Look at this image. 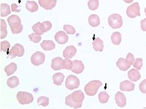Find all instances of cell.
I'll use <instances>...</instances> for the list:
<instances>
[{"mask_svg":"<svg viewBox=\"0 0 146 109\" xmlns=\"http://www.w3.org/2000/svg\"><path fill=\"white\" fill-rule=\"evenodd\" d=\"M7 22L13 34H18L22 31L23 27L21 24V18L18 15H11L7 18Z\"/></svg>","mask_w":146,"mask_h":109,"instance_id":"cell-1","label":"cell"},{"mask_svg":"<svg viewBox=\"0 0 146 109\" xmlns=\"http://www.w3.org/2000/svg\"><path fill=\"white\" fill-rule=\"evenodd\" d=\"M103 83L100 80H92L87 83L84 87V91L87 95L94 96L98 92Z\"/></svg>","mask_w":146,"mask_h":109,"instance_id":"cell-2","label":"cell"},{"mask_svg":"<svg viewBox=\"0 0 146 109\" xmlns=\"http://www.w3.org/2000/svg\"><path fill=\"white\" fill-rule=\"evenodd\" d=\"M108 24L113 29L122 27L123 26V19L121 15L118 14H113L108 17Z\"/></svg>","mask_w":146,"mask_h":109,"instance_id":"cell-3","label":"cell"},{"mask_svg":"<svg viewBox=\"0 0 146 109\" xmlns=\"http://www.w3.org/2000/svg\"><path fill=\"white\" fill-rule=\"evenodd\" d=\"M18 102L21 105H28L34 101L33 95L26 92H19L17 94Z\"/></svg>","mask_w":146,"mask_h":109,"instance_id":"cell-4","label":"cell"},{"mask_svg":"<svg viewBox=\"0 0 146 109\" xmlns=\"http://www.w3.org/2000/svg\"><path fill=\"white\" fill-rule=\"evenodd\" d=\"M25 54V49L23 46L20 44H15L9 52L7 53L8 55L7 58H14L15 57H21Z\"/></svg>","mask_w":146,"mask_h":109,"instance_id":"cell-5","label":"cell"},{"mask_svg":"<svg viewBox=\"0 0 146 109\" xmlns=\"http://www.w3.org/2000/svg\"><path fill=\"white\" fill-rule=\"evenodd\" d=\"M80 85V81L78 77L73 75L68 76L65 81V87L69 90L72 91L78 88Z\"/></svg>","mask_w":146,"mask_h":109,"instance_id":"cell-6","label":"cell"},{"mask_svg":"<svg viewBox=\"0 0 146 109\" xmlns=\"http://www.w3.org/2000/svg\"><path fill=\"white\" fill-rule=\"evenodd\" d=\"M126 14L130 18H135L137 16H141L139 3L135 2L129 6L126 10Z\"/></svg>","mask_w":146,"mask_h":109,"instance_id":"cell-7","label":"cell"},{"mask_svg":"<svg viewBox=\"0 0 146 109\" xmlns=\"http://www.w3.org/2000/svg\"><path fill=\"white\" fill-rule=\"evenodd\" d=\"M45 58V56L43 53L41 52H36L31 56V61L34 65L38 66L44 63Z\"/></svg>","mask_w":146,"mask_h":109,"instance_id":"cell-8","label":"cell"},{"mask_svg":"<svg viewBox=\"0 0 146 109\" xmlns=\"http://www.w3.org/2000/svg\"><path fill=\"white\" fill-rule=\"evenodd\" d=\"M57 0H38V4L45 10H52L56 5Z\"/></svg>","mask_w":146,"mask_h":109,"instance_id":"cell-9","label":"cell"},{"mask_svg":"<svg viewBox=\"0 0 146 109\" xmlns=\"http://www.w3.org/2000/svg\"><path fill=\"white\" fill-rule=\"evenodd\" d=\"M54 39L58 44L64 45L68 42L69 40V36L65 33V32L61 31L56 34Z\"/></svg>","mask_w":146,"mask_h":109,"instance_id":"cell-10","label":"cell"},{"mask_svg":"<svg viewBox=\"0 0 146 109\" xmlns=\"http://www.w3.org/2000/svg\"><path fill=\"white\" fill-rule=\"evenodd\" d=\"M116 66L119 68L120 70L126 71L130 68L131 65L126 59L120 58L116 62Z\"/></svg>","mask_w":146,"mask_h":109,"instance_id":"cell-11","label":"cell"},{"mask_svg":"<svg viewBox=\"0 0 146 109\" xmlns=\"http://www.w3.org/2000/svg\"><path fill=\"white\" fill-rule=\"evenodd\" d=\"M119 88L122 91L131 92L134 90L135 84L130 81L125 80L120 83Z\"/></svg>","mask_w":146,"mask_h":109,"instance_id":"cell-12","label":"cell"},{"mask_svg":"<svg viewBox=\"0 0 146 109\" xmlns=\"http://www.w3.org/2000/svg\"><path fill=\"white\" fill-rule=\"evenodd\" d=\"M115 101L117 106L120 108H123L126 105V97L122 92H117L115 95Z\"/></svg>","mask_w":146,"mask_h":109,"instance_id":"cell-13","label":"cell"},{"mask_svg":"<svg viewBox=\"0 0 146 109\" xmlns=\"http://www.w3.org/2000/svg\"><path fill=\"white\" fill-rule=\"evenodd\" d=\"M64 60L61 57H56L52 60L51 67L54 70H60L63 69Z\"/></svg>","mask_w":146,"mask_h":109,"instance_id":"cell-14","label":"cell"},{"mask_svg":"<svg viewBox=\"0 0 146 109\" xmlns=\"http://www.w3.org/2000/svg\"><path fill=\"white\" fill-rule=\"evenodd\" d=\"M77 52L76 48L73 46L70 45L66 47L63 52V56L65 58H72L76 54Z\"/></svg>","mask_w":146,"mask_h":109,"instance_id":"cell-15","label":"cell"},{"mask_svg":"<svg viewBox=\"0 0 146 109\" xmlns=\"http://www.w3.org/2000/svg\"><path fill=\"white\" fill-rule=\"evenodd\" d=\"M84 66L81 61L75 60L73 61V67L71 70L72 71L76 74H80L83 71Z\"/></svg>","mask_w":146,"mask_h":109,"instance_id":"cell-16","label":"cell"},{"mask_svg":"<svg viewBox=\"0 0 146 109\" xmlns=\"http://www.w3.org/2000/svg\"><path fill=\"white\" fill-rule=\"evenodd\" d=\"M65 104L74 109L80 108L82 106V102H76L73 100L72 94L68 95L65 98Z\"/></svg>","mask_w":146,"mask_h":109,"instance_id":"cell-17","label":"cell"},{"mask_svg":"<svg viewBox=\"0 0 146 109\" xmlns=\"http://www.w3.org/2000/svg\"><path fill=\"white\" fill-rule=\"evenodd\" d=\"M41 47L45 51H50L56 48V45L52 40H44L41 44Z\"/></svg>","mask_w":146,"mask_h":109,"instance_id":"cell-18","label":"cell"},{"mask_svg":"<svg viewBox=\"0 0 146 109\" xmlns=\"http://www.w3.org/2000/svg\"><path fill=\"white\" fill-rule=\"evenodd\" d=\"M127 75H128V77L132 81H137L141 77V73L138 71V70L136 69H133L130 70L128 72Z\"/></svg>","mask_w":146,"mask_h":109,"instance_id":"cell-19","label":"cell"},{"mask_svg":"<svg viewBox=\"0 0 146 109\" xmlns=\"http://www.w3.org/2000/svg\"><path fill=\"white\" fill-rule=\"evenodd\" d=\"M89 24L92 27H96L100 24V18L96 14H91L88 18Z\"/></svg>","mask_w":146,"mask_h":109,"instance_id":"cell-20","label":"cell"},{"mask_svg":"<svg viewBox=\"0 0 146 109\" xmlns=\"http://www.w3.org/2000/svg\"><path fill=\"white\" fill-rule=\"evenodd\" d=\"M33 31L38 35H43L45 32V29L42 23L37 22L32 27Z\"/></svg>","mask_w":146,"mask_h":109,"instance_id":"cell-21","label":"cell"},{"mask_svg":"<svg viewBox=\"0 0 146 109\" xmlns=\"http://www.w3.org/2000/svg\"><path fill=\"white\" fill-rule=\"evenodd\" d=\"M72 97L73 100L76 102H82L84 99V95L83 92L80 90L76 91L72 93Z\"/></svg>","mask_w":146,"mask_h":109,"instance_id":"cell-22","label":"cell"},{"mask_svg":"<svg viewBox=\"0 0 146 109\" xmlns=\"http://www.w3.org/2000/svg\"><path fill=\"white\" fill-rule=\"evenodd\" d=\"M52 78L54 84L56 85L60 86L62 85L64 80L65 75L62 73H56L53 75Z\"/></svg>","mask_w":146,"mask_h":109,"instance_id":"cell-23","label":"cell"},{"mask_svg":"<svg viewBox=\"0 0 146 109\" xmlns=\"http://www.w3.org/2000/svg\"><path fill=\"white\" fill-rule=\"evenodd\" d=\"M93 48L95 51L97 52H103L104 49L103 41L101 40L99 37L96 38L92 42Z\"/></svg>","mask_w":146,"mask_h":109,"instance_id":"cell-24","label":"cell"},{"mask_svg":"<svg viewBox=\"0 0 146 109\" xmlns=\"http://www.w3.org/2000/svg\"><path fill=\"white\" fill-rule=\"evenodd\" d=\"M19 84V80L15 76L9 78L7 80V85L10 88H14L18 87Z\"/></svg>","mask_w":146,"mask_h":109,"instance_id":"cell-25","label":"cell"},{"mask_svg":"<svg viewBox=\"0 0 146 109\" xmlns=\"http://www.w3.org/2000/svg\"><path fill=\"white\" fill-rule=\"evenodd\" d=\"M17 64L12 62L5 67L4 71L5 73H6L7 76H9L15 73L17 71Z\"/></svg>","mask_w":146,"mask_h":109,"instance_id":"cell-26","label":"cell"},{"mask_svg":"<svg viewBox=\"0 0 146 109\" xmlns=\"http://www.w3.org/2000/svg\"><path fill=\"white\" fill-rule=\"evenodd\" d=\"M26 7L27 10L31 13L36 12L38 9V5L35 1H27L26 4Z\"/></svg>","mask_w":146,"mask_h":109,"instance_id":"cell-27","label":"cell"},{"mask_svg":"<svg viewBox=\"0 0 146 109\" xmlns=\"http://www.w3.org/2000/svg\"><path fill=\"white\" fill-rule=\"evenodd\" d=\"M11 13L10 7L6 3L1 4V16L2 17H7Z\"/></svg>","mask_w":146,"mask_h":109,"instance_id":"cell-28","label":"cell"},{"mask_svg":"<svg viewBox=\"0 0 146 109\" xmlns=\"http://www.w3.org/2000/svg\"><path fill=\"white\" fill-rule=\"evenodd\" d=\"M112 43L115 45H119L122 40V36L119 32H114L111 36Z\"/></svg>","mask_w":146,"mask_h":109,"instance_id":"cell-29","label":"cell"},{"mask_svg":"<svg viewBox=\"0 0 146 109\" xmlns=\"http://www.w3.org/2000/svg\"><path fill=\"white\" fill-rule=\"evenodd\" d=\"M7 25L5 20L1 19V39H3L7 36Z\"/></svg>","mask_w":146,"mask_h":109,"instance_id":"cell-30","label":"cell"},{"mask_svg":"<svg viewBox=\"0 0 146 109\" xmlns=\"http://www.w3.org/2000/svg\"><path fill=\"white\" fill-rule=\"evenodd\" d=\"M110 95L106 92H101L99 94V100L102 104H106L110 99Z\"/></svg>","mask_w":146,"mask_h":109,"instance_id":"cell-31","label":"cell"},{"mask_svg":"<svg viewBox=\"0 0 146 109\" xmlns=\"http://www.w3.org/2000/svg\"><path fill=\"white\" fill-rule=\"evenodd\" d=\"M49 98L45 96H41L37 99V103L39 106H42L46 107L49 105Z\"/></svg>","mask_w":146,"mask_h":109,"instance_id":"cell-32","label":"cell"},{"mask_svg":"<svg viewBox=\"0 0 146 109\" xmlns=\"http://www.w3.org/2000/svg\"><path fill=\"white\" fill-rule=\"evenodd\" d=\"M99 5V0H89L88 2V6L90 10H96Z\"/></svg>","mask_w":146,"mask_h":109,"instance_id":"cell-33","label":"cell"},{"mask_svg":"<svg viewBox=\"0 0 146 109\" xmlns=\"http://www.w3.org/2000/svg\"><path fill=\"white\" fill-rule=\"evenodd\" d=\"M73 67V61L70 58H66L63 62V69H66L68 70H71Z\"/></svg>","mask_w":146,"mask_h":109,"instance_id":"cell-34","label":"cell"},{"mask_svg":"<svg viewBox=\"0 0 146 109\" xmlns=\"http://www.w3.org/2000/svg\"><path fill=\"white\" fill-rule=\"evenodd\" d=\"M10 48V44L7 41H3L1 42V52H4L7 53Z\"/></svg>","mask_w":146,"mask_h":109,"instance_id":"cell-35","label":"cell"},{"mask_svg":"<svg viewBox=\"0 0 146 109\" xmlns=\"http://www.w3.org/2000/svg\"><path fill=\"white\" fill-rule=\"evenodd\" d=\"M29 37L30 38V40L34 42V43H38L41 40V36L40 35L36 34L35 33L30 34L29 35Z\"/></svg>","mask_w":146,"mask_h":109,"instance_id":"cell-36","label":"cell"},{"mask_svg":"<svg viewBox=\"0 0 146 109\" xmlns=\"http://www.w3.org/2000/svg\"><path fill=\"white\" fill-rule=\"evenodd\" d=\"M64 30L69 35H74L76 32L75 29L73 26L68 24H65L64 26Z\"/></svg>","mask_w":146,"mask_h":109,"instance_id":"cell-37","label":"cell"},{"mask_svg":"<svg viewBox=\"0 0 146 109\" xmlns=\"http://www.w3.org/2000/svg\"><path fill=\"white\" fill-rule=\"evenodd\" d=\"M142 66H143V59L141 58H137L133 64L134 67L137 69L138 70H139L142 69Z\"/></svg>","mask_w":146,"mask_h":109,"instance_id":"cell-38","label":"cell"},{"mask_svg":"<svg viewBox=\"0 0 146 109\" xmlns=\"http://www.w3.org/2000/svg\"><path fill=\"white\" fill-rule=\"evenodd\" d=\"M139 90L141 92L144 94L146 93V79L143 80L139 84Z\"/></svg>","mask_w":146,"mask_h":109,"instance_id":"cell-39","label":"cell"},{"mask_svg":"<svg viewBox=\"0 0 146 109\" xmlns=\"http://www.w3.org/2000/svg\"><path fill=\"white\" fill-rule=\"evenodd\" d=\"M126 59L130 62L131 65H133L135 62L134 56L131 53H129L126 56Z\"/></svg>","mask_w":146,"mask_h":109,"instance_id":"cell-40","label":"cell"},{"mask_svg":"<svg viewBox=\"0 0 146 109\" xmlns=\"http://www.w3.org/2000/svg\"><path fill=\"white\" fill-rule=\"evenodd\" d=\"M42 23L44 26L46 32L49 31L52 27V24L49 21H44V22H42Z\"/></svg>","mask_w":146,"mask_h":109,"instance_id":"cell-41","label":"cell"},{"mask_svg":"<svg viewBox=\"0 0 146 109\" xmlns=\"http://www.w3.org/2000/svg\"><path fill=\"white\" fill-rule=\"evenodd\" d=\"M11 8L12 11H13V12L19 13L21 11V9H18V6L15 3H13L11 6Z\"/></svg>","mask_w":146,"mask_h":109,"instance_id":"cell-42","label":"cell"},{"mask_svg":"<svg viewBox=\"0 0 146 109\" xmlns=\"http://www.w3.org/2000/svg\"><path fill=\"white\" fill-rule=\"evenodd\" d=\"M141 27L143 31L146 32V18L143 20H142L141 22Z\"/></svg>","mask_w":146,"mask_h":109,"instance_id":"cell-43","label":"cell"},{"mask_svg":"<svg viewBox=\"0 0 146 109\" xmlns=\"http://www.w3.org/2000/svg\"><path fill=\"white\" fill-rule=\"evenodd\" d=\"M125 2L127 3H131L134 0H123Z\"/></svg>","mask_w":146,"mask_h":109,"instance_id":"cell-44","label":"cell"},{"mask_svg":"<svg viewBox=\"0 0 146 109\" xmlns=\"http://www.w3.org/2000/svg\"><path fill=\"white\" fill-rule=\"evenodd\" d=\"M145 14H146V7L145 9Z\"/></svg>","mask_w":146,"mask_h":109,"instance_id":"cell-45","label":"cell"}]
</instances>
